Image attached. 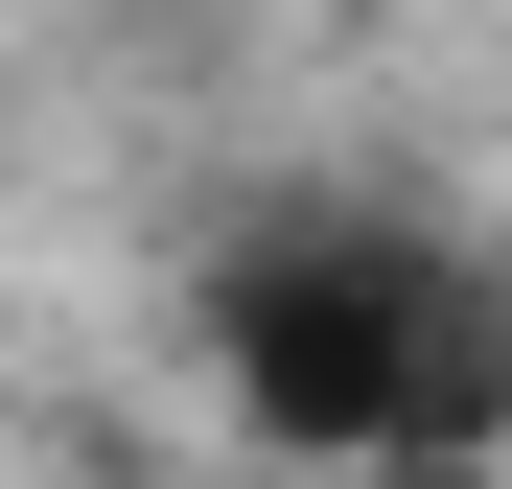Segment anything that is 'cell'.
<instances>
[{
    "label": "cell",
    "instance_id": "obj_1",
    "mask_svg": "<svg viewBox=\"0 0 512 489\" xmlns=\"http://www.w3.org/2000/svg\"><path fill=\"white\" fill-rule=\"evenodd\" d=\"M210 373H233L256 443H303L350 489H419L512 396V280L466 233H419V210H280L210 280Z\"/></svg>",
    "mask_w": 512,
    "mask_h": 489
}]
</instances>
